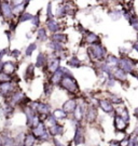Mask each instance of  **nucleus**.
Instances as JSON below:
<instances>
[{
    "mask_svg": "<svg viewBox=\"0 0 138 146\" xmlns=\"http://www.w3.org/2000/svg\"><path fill=\"white\" fill-rule=\"evenodd\" d=\"M24 113H25V116H26V125H27L28 128H31L32 119L37 116L36 110H34L30 106L28 105V106L24 107Z\"/></svg>",
    "mask_w": 138,
    "mask_h": 146,
    "instance_id": "9d476101",
    "label": "nucleus"
},
{
    "mask_svg": "<svg viewBox=\"0 0 138 146\" xmlns=\"http://www.w3.org/2000/svg\"><path fill=\"white\" fill-rule=\"evenodd\" d=\"M16 70V65L14 62L12 61H8V62L3 63V67H2V72L8 75H11L13 74Z\"/></svg>",
    "mask_w": 138,
    "mask_h": 146,
    "instance_id": "a211bd4d",
    "label": "nucleus"
},
{
    "mask_svg": "<svg viewBox=\"0 0 138 146\" xmlns=\"http://www.w3.org/2000/svg\"><path fill=\"white\" fill-rule=\"evenodd\" d=\"M128 146H138V136H136L135 134H133V133H131Z\"/></svg>",
    "mask_w": 138,
    "mask_h": 146,
    "instance_id": "72a5a7b5",
    "label": "nucleus"
},
{
    "mask_svg": "<svg viewBox=\"0 0 138 146\" xmlns=\"http://www.w3.org/2000/svg\"><path fill=\"white\" fill-rule=\"evenodd\" d=\"M49 47L51 48V50L54 53L63 52V50H64V48H63V46H61V43H58V42H55V41L50 42V43H49Z\"/></svg>",
    "mask_w": 138,
    "mask_h": 146,
    "instance_id": "cd10ccee",
    "label": "nucleus"
},
{
    "mask_svg": "<svg viewBox=\"0 0 138 146\" xmlns=\"http://www.w3.org/2000/svg\"><path fill=\"white\" fill-rule=\"evenodd\" d=\"M77 106H78V103L76 100L69 99L63 104V110H65L68 115H71V114H73V111H75Z\"/></svg>",
    "mask_w": 138,
    "mask_h": 146,
    "instance_id": "f8f14e48",
    "label": "nucleus"
},
{
    "mask_svg": "<svg viewBox=\"0 0 138 146\" xmlns=\"http://www.w3.org/2000/svg\"><path fill=\"white\" fill-rule=\"evenodd\" d=\"M46 63H48V56H46L44 53L40 52L38 54V56H37V61H36L35 66L38 68H41V67H43Z\"/></svg>",
    "mask_w": 138,
    "mask_h": 146,
    "instance_id": "412c9836",
    "label": "nucleus"
},
{
    "mask_svg": "<svg viewBox=\"0 0 138 146\" xmlns=\"http://www.w3.org/2000/svg\"><path fill=\"white\" fill-rule=\"evenodd\" d=\"M44 123H46V127L49 128V127H52V125H56V123H58V120L55 118V116L53 115V114H50V115L48 116L46 120L44 121Z\"/></svg>",
    "mask_w": 138,
    "mask_h": 146,
    "instance_id": "c756f323",
    "label": "nucleus"
},
{
    "mask_svg": "<svg viewBox=\"0 0 138 146\" xmlns=\"http://www.w3.org/2000/svg\"><path fill=\"white\" fill-rule=\"evenodd\" d=\"M98 107L107 115L113 116L116 113V107L114 105L109 101L108 99H102L98 100Z\"/></svg>",
    "mask_w": 138,
    "mask_h": 146,
    "instance_id": "0eeeda50",
    "label": "nucleus"
},
{
    "mask_svg": "<svg viewBox=\"0 0 138 146\" xmlns=\"http://www.w3.org/2000/svg\"><path fill=\"white\" fill-rule=\"evenodd\" d=\"M17 146H24V145H23V144H20V145H17Z\"/></svg>",
    "mask_w": 138,
    "mask_h": 146,
    "instance_id": "49530a36",
    "label": "nucleus"
},
{
    "mask_svg": "<svg viewBox=\"0 0 138 146\" xmlns=\"http://www.w3.org/2000/svg\"><path fill=\"white\" fill-rule=\"evenodd\" d=\"M46 27L53 34H55V33H57V31H59V24L55 20H49L48 23H46Z\"/></svg>",
    "mask_w": 138,
    "mask_h": 146,
    "instance_id": "b1692460",
    "label": "nucleus"
},
{
    "mask_svg": "<svg viewBox=\"0 0 138 146\" xmlns=\"http://www.w3.org/2000/svg\"><path fill=\"white\" fill-rule=\"evenodd\" d=\"M1 13H2V15L5 19L7 20H9L12 17V14H13V10H12V8H11V5L5 1V2H2L1 3Z\"/></svg>",
    "mask_w": 138,
    "mask_h": 146,
    "instance_id": "dca6fc26",
    "label": "nucleus"
},
{
    "mask_svg": "<svg viewBox=\"0 0 138 146\" xmlns=\"http://www.w3.org/2000/svg\"><path fill=\"white\" fill-rule=\"evenodd\" d=\"M136 64H137V61H134L133 58H129L128 56H123L119 60L118 67L128 75V74L133 73L135 70Z\"/></svg>",
    "mask_w": 138,
    "mask_h": 146,
    "instance_id": "20e7f679",
    "label": "nucleus"
},
{
    "mask_svg": "<svg viewBox=\"0 0 138 146\" xmlns=\"http://www.w3.org/2000/svg\"><path fill=\"white\" fill-rule=\"evenodd\" d=\"M87 53L92 60L102 62L107 56V49L102 43H96V44H92L87 49Z\"/></svg>",
    "mask_w": 138,
    "mask_h": 146,
    "instance_id": "f257e3e1",
    "label": "nucleus"
},
{
    "mask_svg": "<svg viewBox=\"0 0 138 146\" xmlns=\"http://www.w3.org/2000/svg\"><path fill=\"white\" fill-rule=\"evenodd\" d=\"M132 49H133L134 51H136V52L138 53V42L137 41H135L133 44H132Z\"/></svg>",
    "mask_w": 138,
    "mask_h": 146,
    "instance_id": "c03bdc74",
    "label": "nucleus"
},
{
    "mask_svg": "<svg viewBox=\"0 0 138 146\" xmlns=\"http://www.w3.org/2000/svg\"><path fill=\"white\" fill-rule=\"evenodd\" d=\"M98 118V110L97 106L95 105H87L86 111H85V116H84V120L87 123H94L96 122Z\"/></svg>",
    "mask_w": 138,
    "mask_h": 146,
    "instance_id": "423d86ee",
    "label": "nucleus"
},
{
    "mask_svg": "<svg viewBox=\"0 0 138 146\" xmlns=\"http://www.w3.org/2000/svg\"><path fill=\"white\" fill-rule=\"evenodd\" d=\"M85 129L82 125V122H78L77 125H75V134H73V139L72 142L75 146H80L83 145L85 143Z\"/></svg>",
    "mask_w": 138,
    "mask_h": 146,
    "instance_id": "f03ea898",
    "label": "nucleus"
},
{
    "mask_svg": "<svg viewBox=\"0 0 138 146\" xmlns=\"http://www.w3.org/2000/svg\"><path fill=\"white\" fill-rule=\"evenodd\" d=\"M31 132L34 133V135L36 136L37 139H39L41 135H43L44 133L48 132V127H46L44 122H40L37 127H35L34 129H31Z\"/></svg>",
    "mask_w": 138,
    "mask_h": 146,
    "instance_id": "ddd939ff",
    "label": "nucleus"
},
{
    "mask_svg": "<svg viewBox=\"0 0 138 146\" xmlns=\"http://www.w3.org/2000/svg\"><path fill=\"white\" fill-rule=\"evenodd\" d=\"M35 65L30 64L25 70V80H32L35 77Z\"/></svg>",
    "mask_w": 138,
    "mask_h": 146,
    "instance_id": "bb28decb",
    "label": "nucleus"
},
{
    "mask_svg": "<svg viewBox=\"0 0 138 146\" xmlns=\"http://www.w3.org/2000/svg\"><path fill=\"white\" fill-rule=\"evenodd\" d=\"M64 77V74H63V70L61 68L59 67L58 70H56L55 73H53V77L51 78V84H59L61 80Z\"/></svg>",
    "mask_w": 138,
    "mask_h": 146,
    "instance_id": "5701e85b",
    "label": "nucleus"
},
{
    "mask_svg": "<svg viewBox=\"0 0 138 146\" xmlns=\"http://www.w3.org/2000/svg\"><path fill=\"white\" fill-rule=\"evenodd\" d=\"M52 114L55 116V118H56L58 121H59V120H64V119H67V118H68V114H67L66 111L63 110V108H56V110H54V111H53Z\"/></svg>",
    "mask_w": 138,
    "mask_h": 146,
    "instance_id": "393cba45",
    "label": "nucleus"
},
{
    "mask_svg": "<svg viewBox=\"0 0 138 146\" xmlns=\"http://www.w3.org/2000/svg\"><path fill=\"white\" fill-rule=\"evenodd\" d=\"M37 38H38V40L41 42L43 41H46L48 40V35H46V31L43 28V27H41L38 29V33H37Z\"/></svg>",
    "mask_w": 138,
    "mask_h": 146,
    "instance_id": "c85d7f7f",
    "label": "nucleus"
},
{
    "mask_svg": "<svg viewBox=\"0 0 138 146\" xmlns=\"http://www.w3.org/2000/svg\"><path fill=\"white\" fill-rule=\"evenodd\" d=\"M31 22H32V25H34L35 27H38L39 25H40V19H39V16H38V15L32 16Z\"/></svg>",
    "mask_w": 138,
    "mask_h": 146,
    "instance_id": "ea45409f",
    "label": "nucleus"
},
{
    "mask_svg": "<svg viewBox=\"0 0 138 146\" xmlns=\"http://www.w3.org/2000/svg\"><path fill=\"white\" fill-rule=\"evenodd\" d=\"M119 60H120V58H117L116 55H113V54H109V55H107L106 58H105V63L107 64L108 66H110L112 69H114V68L118 67Z\"/></svg>",
    "mask_w": 138,
    "mask_h": 146,
    "instance_id": "f3484780",
    "label": "nucleus"
},
{
    "mask_svg": "<svg viewBox=\"0 0 138 146\" xmlns=\"http://www.w3.org/2000/svg\"><path fill=\"white\" fill-rule=\"evenodd\" d=\"M136 41H137V42H138V34H137V40H136Z\"/></svg>",
    "mask_w": 138,
    "mask_h": 146,
    "instance_id": "de8ad7c7",
    "label": "nucleus"
},
{
    "mask_svg": "<svg viewBox=\"0 0 138 146\" xmlns=\"http://www.w3.org/2000/svg\"><path fill=\"white\" fill-rule=\"evenodd\" d=\"M113 127H114V129H116V131H117L118 133L126 134L129 125H128L125 120L123 119L122 117H121V115L114 113V115H113Z\"/></svg>",
    "mask_w": 138,
    "mask_h": 146,
    "instance_id": "39448f33",
    "label": "nucleus"
},
{
    "mask_svg": "<svg viewBox=\"0 0 138 146\" xmlns=\"http://www.w3.org/2000/svg\"><path fill=\"white\" fill-rule=\"evenodd\" d=\"M15 92V84L11 81L0 82V94L2 96H11Z\"/></svg>",
    "mask_w": 138,
    "mask_h": 146,
    "instance_id": "6e6552de",
    "label": "nucleus"
},
{
    "mask_svg": "<svg viewBox=\"0 0 138 146\" xmlns=\"http://www.w3.org/2000/svg\"><path fill=\"white\" fill-rule=\"evenodd\" d=\"M133 134H135L136 136H138V123H136V125H135V129H134V131L132 132Z\"/></svg>",
    "mask_w": 138,
    "mask_h": 146,
    "instance_id": "a18cd8bd",
    "label": "nucleus"
},
{
    "mask_svg": "<svg viewBox=\"0 0 138 146\" xmlns=\"http://www.w3.org/2000/svg\"><path fill=\"white\" fill-rule=\"evenodd\" d=\"M8 54V49H2V50H0V61H2V58L5 55Z\"/></svg>",
    "mask_w": 138,
    "mask_h": 146,
    "instance_id": "79ce46f5",
    "label": "nucleus"
},
{
    "mask_svg": "<svg viewBox=\"0 0 138 146\" xmlns=\"http://www.w3.org/2000/svg\"><path fill=\"white\" fill-rule=\"evenodd\" d=\"M23 1H24V0H11L12 5H15V7H17V5H20L22 3H23Z\"/></svg>",
    "mask_w": 138,
    "mask_h": 146,
    "instance_id": "37998d69",
    "label": "nucleus"
},
{
    "mask_svg": "<svg viewBox=\"0 0 138 146\" xmlns=\"http://www.w3.org/2000/svg\"><path fill=\"white\" fill-rule=\"evenodd\" d=\"M46 14H48V21L49 20H53V13H52V3L49 2L48 8H46Z\"/></svg>",
    "mask_w": 138,
    "mask_h": 146,
    "instance_id": "4c0bfd02",
    "label": "nucleus"
},
{
    "mask_svg": "<svg viewBox=\"0 0 138 146\" xmlns=\"http://www.w3.org/2000/svg\"><path fill=\"white\" fill-rule=\"evenodd\" d=\"M10 55L12 56V58H17L20 55V50H17V49H15V50H13V51L10 53Z\"/></svg>",
    "mask_w": 138,
    "mask_h": 146,
    "instance_id": "a19ab883",
    "label": "nucleus"
},
{
    "mask_svg": "<svg viewBox=\"0 0 138 146\" xmlns=\"http://www.w3.org/2000/svg\"><path fill=\"white\" fill-rule=\"evenodd\" d=\"M68 37L65 34H61V33H55L51 36L52 41L58 42V43H66Z\"/></svg>",
    "mask_w": 138,
    "mask_h": 146,
    "instance_id": "aec40b11",
    "label": "nucleus"
},
{
    "mask_svg": "<svg viewBox=\"0 0 138 146\" xmlns=\"http://www.w3.org/2000/svg\"><path fill=\"white\" fill-rule=\"evenodd\" d=\"M107 99L109 100L113 105H118V106L123 105V102H124L122 98L116 93H109V96H108Z\"/></svg>",
    "mask_w": 138,
    "mask_h": 146,
    "instance_id": "4be33fe9",
    "label": "nucleus"
},
{
    "mask_svg": "<svg viewBox=\"0 0 138 146\" xmlns=\"http://www.w3.org/2000/svg\"><path fill=\"white\" fill-rule=\"evenodd\" d=\"M31 19H32V15H31L30 13H23L20 16V22L23 23V22H26V21H31Z\"/></svg>",
    "mask_w": 138,
    "mask_h": 146,
    "instance_id": "c9c22d12",
    "label": "nucleus"
},
{
    "mask_svg": "<svg viewBox=\"0 0 138 146\" xmlns=\"http://www.w3.org/2000/svg\"><path fill=\"white\" fill-rule=\"evenodd\" d=\"M51 142L53 143V146H66L64 143H61V140H58L57 137H52Z\"/></svg>",
    "mask_w": 138,
    "mask_h": 146,
    "instance_id": "58836bf2",
    "label": "nucleus"
},
{
    "mask_svg": "<svg viewBox=\"0 0 138 146\" xmlns=\"http://www.w3.org/2000/svg\"><path fill=\"white\" fill-rule=\"evenodd\" d=\"M37 141H38V139L34 135V133H32V132H28V133H25V135H24L23 145L24 146H35L36 145Z\"/></svg>",
    "mask_w": 138,
    "mask_h": 146,
    "instance_id": "2eb2a0df",
    "label": "nucleus"
},
{
    "mask_svg": "<svg viewBox=\"0 0 138 146\" xmlns=\"http://www.w3.org/2000/svg\"><path fill=\"white\" fill-rule=\"evenodd\" d=\"M37 49V43L36 42H31L29 43L25 49V55L26 56H30L31 54L34 53V51Z\"/></svg>",
    "mask_w": 138,
    "mask_h": 146,
    "instance_id": "7c9ffc66",
    "label": "nucleus"
},
{
    "mask_svg": "<svg viewBox=\"0 0 138 146\" xmlns=\"http://www.w3.org/2000/svg\"><path fill=\"white\" fill-rule=\"evenodd\" d=\"M5 81H11L10 75L3 73V72H0V82H5Z\"/></svg>",
    "mask_w": 138,
    "mask_h": 146,
    "instance_id": "e433bc0d",
    "label": "nucleus"
},
{
    "mask_svg": "<svg viewBox=\"0 0 138 146\" xmlns=\"http://www.w3.org/2000/svg\"><path fill=\"white\" fill-rule=\"evenodd\" d=\"M109 16L111 17V20H113V21H118V20L121 19V16H122V12L120 10L114 9L111 12H109Z\"/></svg>",
    "mask_w": 138,
    "mask_h": 146,
    "instance_id": "2f4dec72",
    "label": "nucleus"
},
{
    "mask_svg": "<svg viewBox=\"0 0 138 146\" xmlns=\"http://www.w3.org/2000/svg\"><path fill=\"white\" fill-rule=\"evenodd\" d=\"M0 146H3V145H2V144H0Z\"/></svg>",
    "mask_w": 138,
    "mask_h": 146,
    "instance_id": "09e8293b",
    "label": "nucleus"
},
{
    "mask_svg": "<svg viewBox=\"0 0 138 146\" xmlns=\"http://www.w3.org/2000/svg\"><path fill=\"white\" fill-rule=\"evenodd\" d=\"M65 15H66V11H65L64 5H59L56 10V16L57 17H64Z\"/></svg>",
    "mask_w": 138,
    "mask_h": 146,
    "instance_id": "f704fd0d",
    "label": "nucleus"
},
{
    "mask_svg": "<svg viewBox=\"0 0 138 146\" xmlns=\"http://www.w3.org/2000/svg\"><path fill=\"white\" fill-rule=\"evenodd\" d=\"M52 92H53L52 84H44V86H43V93L46 94V96H50Z\"/></svg>",
    "mask_w": 138,
    "mask_h": 146,
    "instance_id": "473e14b6",
    "label": "nucleus"
},
{
    "mask_svg": "<svg viewBox=\"0 0 138 146\" xmlns=\"http://www.w3.org/2000/svg\"><path fill=\"white\" fill-rule=\"evenodd\" d=\"M112 77L116 79V80L120 81V82H124V81L127 80V74L125 73V72H123L122 69H120L119 67H117L113 69Z\"/></svg>",
    "mask_w": 138,
    "mask_h": 146,
    "instance_id": "4468645a",
    "label": "nucleus"
},
{
    "mask_svg": "<svg viewBox=\"0 0 138 146\" xmlns=\"http://www.w3.org/2000/svg\"><path fill=\"white\" fill-rule=\"evenodd\" d=\"M48 130H49V133L52 137H57V136H61L64 134L65 128L61 123H56V125H52V127H49Z\"/></svg>",
    "mask_w": 138,
    "mask_h": 146,
    "instance_id": "1a4fd4ad",
    "label": "nucleus"
},
{
    "mask_svg": "<svg viewBox=\"0 0 138 146\" xmlns=\"http://www.w3.org/2000/svg\"><path fill=\"white\" fill-rule=\"evenodd\" d=\"M67 65L71 68H79L83 65V63L81 62V60H79L78 58L72 56L70 60H68V61H67Z\"/></svg>",
    "mask_w": 138,
    "mask_h": 146,
    "instance_id": "a878e982",
    "label": "nucleus"
},
{
    "mask_svg": "<svg viewBox=\"0 0 138 146\" xmlns=\"http://www.w3.org/2000/svg\"><path fill=\"white\" fill-rule=\"evenodd\" d=\"M0 111H1V114L5 118L10 119L11 117L13 116V114H14V106H12L10 103H5V104L1 105Z\"/></svg>",
    "mask_w": 138,
    "mask_h": 146,
    "instance_id": "9b49d317",
    "label": "nucleus"
},
{
    "mask_svg": "<svg viewBox=\"0 0 138 146\" xmlns=\"http://www.w3.org/2000/svg\"><path fill=\"white\" fill-rule=\"evenodd\" d=\"M59 86L64 90H66L67 92H70V93H75L79 90V84L76 81V79L69 76H64L59 82Z\"/></svg>",
    "mask_w": 138,
    "mask_h": 146,
    "instance_id": "7ed1b4c3",
    "label": "nucleus"
},
{
    "mask_svg": "<svg viewBox=\"0 0 138 146\" xmlns=\"http://www.w3.org/2000/svg\"><path fill=\"white\" fill-rule=\"evenodd\" d=\"M85 42L88 44H96V43H100V38L94 34V33H88L86 36H85Z\"/></svg>",
    "mask_w": 138,
    "mask_h": 146,
    "instance_id": "6ab92c4d",
    "label": "nucleus"
}]
</instances>
